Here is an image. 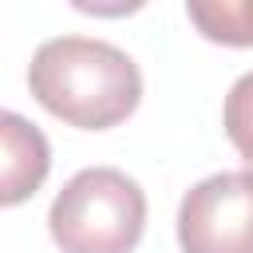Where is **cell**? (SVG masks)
<instances>
[{"label": "cell", "mask_w": 253, "mask_h": 253, "mask_svg": "<svg viewBox=\"0 0 253 253\" xmlns=\"http://www.w3.org/2000/svg\"><path fill=\"white\" fill-rule=\"evenodd\" d=\"M186 16L213 43H229V47L253 43V0H190Z\"/></svg>", "instance_id": "cell-5"}, {"label": "cell", "mask_w": 253, "mask_h": 253, "mask_svg": "<svg viewBox=\"0 0 253 253\" xmlns=\"http://www.w3.org/2000/svg\"><path fill=\"white\" fill-rule=\"evenodd\" d=\"M221 126L229 134V142L237 146L245 170L253 174V71H245L229 95H225V107H221Z\"/></svg>", "instance_id": "cell-6"}, {"label": "cell", "mask_w": 253, "mask_h": 253, "mask_svg": "<svg viewBox=\"0 0 253 253\" xmlns=\"http://www.w3.org/2000/svg\"><path fill=\"white\" fill-rule=\"evenodd\" d=\"M182 253H253V174L221 170L194 182L178 206Z\"/></svg>", "instance_id": "cell-3"}, {"label": "cell", "mask_w": 253, "mask_h": 253, "mask_svg": "<svg viewBox=\"0 0 253 253\" xmlns=\"http://www.w3.org/2000/svg\"><path fill=\"white\" fill-rule=\"evenodd\" d=\"M28 87L55 119L83 130H107L138 107L142 71L107 40L55 36L36 47L28 63Z\"/></svg>", "instance_id": "cell-1"}, {"label": "cell", "mask_w": 253, "mask_h": 253, "mask_svg": "<svg viewBox=\"0 0 253 253\" xmlns=\"http://www.w3.org/2000/svg\"><path fill=\"white\" fill-rule=\"evenodd\" d=\"M51 170L47 134L16 111L0 107V206L28 202Z\"/></svg>", "instance_id": "cell-4"}, {"label": "cell", "mask_w": 253, "mask_h": 253, "mask_svg": "<svg viewBox=\"0 0 253 253\" xmlns=\"http://www.w3.org/2000/svg\"><path fill=\"white\" fill-rule=\"evenodd\" d=\"M47 229L63 253H130L146 229V194L115 166H87L55 194Z\"/></svg>", "instance_id": "cell-2"}]
</instances>
